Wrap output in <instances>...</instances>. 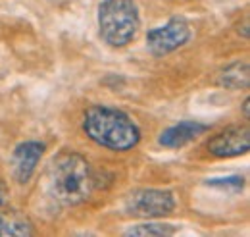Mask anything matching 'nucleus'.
Here are the masks:
<instances>
[{
  "label": "nucleus",
  "mask_w": 250,
  "mask_h": 237,
  "mask_svg": "<svg viewBox=\"0 0 250 237\" xmlns=\"http://www.w3.org/2000/svg\"><path fill=\"white\" fill-rule=\"evenodd\" d=\"M250 148V131L249 127H227L216 137L208 141V152L218 158H233L249 152Z\"/></svg>",
  "instance_id": "423d86ee"
},
{
  "label": "nucleus",
  "mask_w": 250,
  "mask_h": 237,
  "mask_svg": "<svg viewBox=\"0 0 250 237\" xmlns=\"http://www.w3.org/2000/svg\"><path fill=\"white\" fill-rule=\"evenodd\" d=\"M221 85L229 89H247L249 87V66L247 64H233L223 70L219 77Z\"/></svg>",
  "instance_id": "9d476101"
},
{
  "label": "nucleus",
  "mask_w": 250,
  "mask_h": 237,
  "mask_svg": "<svg viewBox=\"0 0 250 237\" xmlns=\"http://www.w3.org/2000/svg\"><path fill=\"white\" fill-rule=\"evenodd\" d=\"M93 174L89 162L75 152H62L48 170V193L62 205H77L89 199Z\"/></svg>",
  "instance_id": "f03ea898"
},
{
  "label": "nucleus",
  "mask_w": 250,
  "mask_h": 237,
  "mask_svg": "<svg viewBox=\"0 0 250 237\" xmlns=\"http://www.w3.org/2000/svg\"><path fill=\"white\" fill-rule=\"evenodd\" d=\"M125 210L139 218H162L175 210V197L164 189H139L125 199Z\"/></svg>",
  "instance_id": "20e7f679"
},
{
  "label": "nucleus",
  "mask_w": 250,
  "mask_h": 237,
  "mask_svg": "<svg viewBox=\"0 0 250 237\" xmlns=\"http://www.w3.org/2000/svg\"><path fill=\"white\" fill-rule=\"evenodd\" d=\"M175 234V228L171 224H139L127 230V236L135 237H169Z\"/></svg>",
  "instance_id": "9b49d317"
},
{
  "label": "nucleus",
  "mask_w": 250,
  "mask_h": 237,
  "mask_svg": "<svg viewBox=\"0 0 250 237\" xmlns=\"http://www.w3.org/2000/svg\"><path fill=\"white\" fill-rule=\"evenodd\" d=\"M4 201H6V185L0 181V207H2Z\"/></svg>",
  "instance_id": "f8f14e48"
},
{
  "label": "nucleus",
  "mask_w": 250,
  "mask_h": 237,
  "mask_svg": "<svg viewBox=\"0 0 250 237\" xmlns=\"http://www.w3.org/2000/svg\"><path fill=\"white\" fill-rule=\"evenodd\" d=\"M83 129L96 145L118 152L131 150L141 141L137 123L125 112L108 106L89 108L83 119Z\"/></svg>",
  "instance_id": "f257e3e1"
},
{
  "label": "nucleus",
  "mask_w": 250,
  "mask_h": 237,
  "mask_svg": "<svg viewBox=\"0 0 250 237\" xmlns=\"http://www.w3.org/2000/svg\"><path fill=\"white\" fill-rule=\"evenodd\" d=\"M188 37H190V29L187 22L183 18H171L166 25L148 31L146 47L154 56H166L175 48L183 47L188 41Z\"/></svg>",
  "instance_id": "39448f33"
},
{
  "label": "nucleus",
  "mask_w": 250,
  "mask_h": 237,
  "mask_svg": "<svg viewBox=\"0 0 250 237\" xmlns=\"http://www.w3.org/2000/svg\"><path fill=\"white\" fill-rule=\"evenodd\" d=\"M42 154H44V145L39 141H27L16 147L12 154V172L18 183H27L31 179Z\"/></svg>",
  "instance_id": "0eeeda50"
},
{
  "label": "nucleus",
  "mask_w": 250,
  "mask_h": 237,
  "mask_svg": "<svg viewBox=\"0 0 250 237\" xmlns=\"http://www.w3.org/2000/svg\"><path fill=\"white\" fill-rule=\"evenodd\" d=\"M100 37L110 47L129 45L139 29V10L135 0H102L98 6Z\"/></svg>",
  "instance_id": "7ed1b4c3"
},
{
  "label": "nucleus",
  "mask_w": 250,
  "mask_h": 237,
  "mask_svg": "<svg viewBox=\"0 0 250 237\" xmlns=\"http://www.w3.org/2000/svg\"><path fill=\"white\" fill-rule=\"evenodd\" d=\"M208 127L204 123L198 121H181L177 125L167 127L162 135H160V145L166 148H181L188 145L190 141H194L196 137H200Z\"/></svg>",
  "instance_id": "6e6552de"
},
{
  "label": "nucleus",
  "mask_w": 250,
  "mask_h": 237,
  "mask_svg": "<svg viewBox=\"0 0 250 237\" xmlns=\"http://www.w3.org/2000/svg\"><path fill=\"white\" fill-rule=\"evenodd\" d=\"M33 234V224L25 214L18 210L0 214V237H29Z\"/></svg>",
  "instance_id": "1a4fd4ad"
},
{
  "label": "nucleus",
  "mask_w": 250,
  "mask_h": 237,
  "mask_svg": "<svg viewBox=\"0 0 250 237\" xmlns=\"http://www.w3.org/2000/svg\"><path fill=\"white\" fill-rule=\"evenodd\" d=\"M243 112H245V118H250V100H245V106H243Z\"/></svg>",
  "instance_id": "ddd939ff"
}]
</instances>
